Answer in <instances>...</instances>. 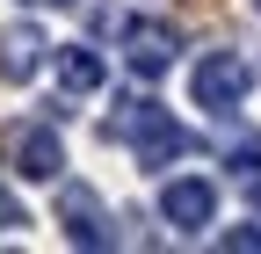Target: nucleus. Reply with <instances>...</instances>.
Returning a JSON list of instances; mask_svg holds the SVG:
<instances>
[{
    "instance_id": "1",
    "label": "nucleus",
    "mask_w": 261,
    "mask_h": 254,
    "mask_svg": "<svg viewBox=\"0 0 261 254\" xmlns=\"http://www.w3.org/2000/svg\"><path fill=\"white\" fill-rule=\"evenodd\" d=\"M116 138L138 153V167H174L181 153H189V131L160 109V102H123V116H116Z\"/></svg>"
},
{
    "instance_id": "2",
    "label": "nucleus",
    "mask_w": 261,
    "mask_h": 254,
    "mask_svg": "<svg viewBox=\"0 0 261 254\" xmlns=\"http://www.w3.org/2000/svg\"><path fill=\"white\" fill-rule=\"evenodd\" d=\"M247 87H254V73H247L240 51H203V58H196V73H189L196 109H240Z\"/></svg>"
},
{
    "instance_id": "3",
    "label": "nucleus",
    "mask_w": 261,
    "mask_h": 254,
    "mask_svg": "<svg viewBox=\"0 0 261 254\" xmlns=\"http://www.w3.org/2000/svg\"><path fill=\"white\" fill-rule=\"evenodd\" d=\"M58 167H65L58 131H44V123H22V131L8 138V174H15V182H58Z\"/></svg>"
},
{
    "instance_id": "4",
    "label": "nucleus",
    "mask_w": 261,
    "mask_h": 254,
    "mask_svg": "<svg viewBox=\"0 0 261 254\" xmlns=\"http://www.w3.org/2000/svg\"><path fill=\"white\" fill-rule=\"evenodd\" d=\"M160 218H167L174 233H203L211 218H218V189L203 174H174L167 189H160Z\"/></svg>"
},
{
    "instance_id": "5",
    "label": "nucleus",
    "mask_w": 261,
    "mask_h": 254,
    "mask_svg": "<svg viewBox=\"0 0 261 254\" xmlns=\"http://www.w3.org/2000/svg\"><path fill=\"white\" fill-rule=\"evenodd\" d=\"M58 225H65V240H73V247H116V233H109V211H102V196H94L87 182L58 189Z\"/></svg>"
},
{
    "instance_id": "6",
    "label": "nucleus",
    "mask_w": 261,
    "mask_h": 254,
    "mask_svg": "<svg viewBox=\"0 0 261 254\" xmlns=\"http://www.w3.org/2000/svg\"><path fill=\"white\" fill-rule=\"evenodd\" d=\"M174 51H181V37L167 22H123V58H130V73L138 80H160L174 66Z\"/></svg>"
},
{
    "instance_id": "7",
    "label": "nucleus",
    "mask_w": 261,
    "mask_h": 254,
    "mask_svg": "<svg viewBox=\"0 0 261 254\" xmlns=\"http://www.w3.org/2000/svg\"><path fill=\"white\" fill-rule=\"evenodd\" d=\"M44 58H51V37L37 22H8L0 29V80H37Z\"/></svg>"
},
{
    "instance_id": "8",
    "label": "nucleus",
    "mask_w": 261,
    "mask_h": 254,
    "mask_svg": "<svg viewBox=\"0 0 261 254\" xmlns=\"http://www.w3.org/2000/svg\"><path fill=\"white\" fill-rule=\"evenodd\" d=\"M51 66H58V87H65V94H94V87H102V58H94L87 44L51 51Z\"/></svg>"
},
{
    "instance_id": "9",
    "label": "nucleus",
    "mask_w": 261,
    "mask_h": 254,
    "mask_svg": "<svg viewBox=\"0 0 261 254\" xmlns=\"http://www.w3.org/2000/svg\"><path fill=\"white\" fill-rule=\"evenodd\" d=\"M225 167H232V174L247 182V174L261 167V138H254V131H247V138H232V145H225Z\"/></svg>"
},
{
    "instance_id": "10",
    "label": "nucleus",
    "mask_w": 261,
    "mask_h": 254,
    "mask_svg": "<svg viewBox=\"0 0 261 254\" xmlns=\"http://www.w3.org/2000/svg\"><path fill=\"white\" fill-rule=\"evenodd\" d=\"M218 247H232V254H261V225H232V233H218Z\"/></svg>"
},
{
    "instance_id": "11",
    "label": "nucleus",
    "mask_w": 261,
    "mask_h": 254,
    "mask_svg": "<svg viewBox=\"0 0 261 254\" xmlns=\"http://www.w3.org/2000/svg\"><path fill=\"white\" fill-rule=\"evenodd\" d=\"M8 225H22V204L8 196V189H0V233H8Z\"/></svg>"
},
{
    "instance_id": "12",
    "label": "nucleus",
    "mask_w": 261,
    "mask_h": 254,
    "mask_svg": "<svg viewBox=\"0 0 261 254\" xmlns=\"http://www.w3.org/2000/svg\"><path fill=\"white\" fill-rule=\"evenodd\" d=\"M247 196H254V204H261V174H247Z\"/></svg>"
},
{
    "instance_id": "13",
    "label": "nucleus",
    "mask_w": 261,
    "mask_h": 254,
    "mask_svg": "<svg viewBox=\"0 0 261 254\" xmlns=\"http://www.w3.org/2000/svg\"><path fill=\"white\" fill-rule=\"evenodd\" d=\"M29 8H51V0H29Z\"/></svg>"
},
{
    "instance_id": "14",
    "label": "nucleus",
    "mask_w": 261,
    "mask_h": 254,
    "mask_svg": "<svg viewBox=\"0 0 261 254\" xmlns=\"http://www.w3.org/2000/svg\"><path fill=\"white\" fill-rule=\"evenodd\" d=\"M254 15H261V0H254Z\"/></svg>"
}]
</instances>
